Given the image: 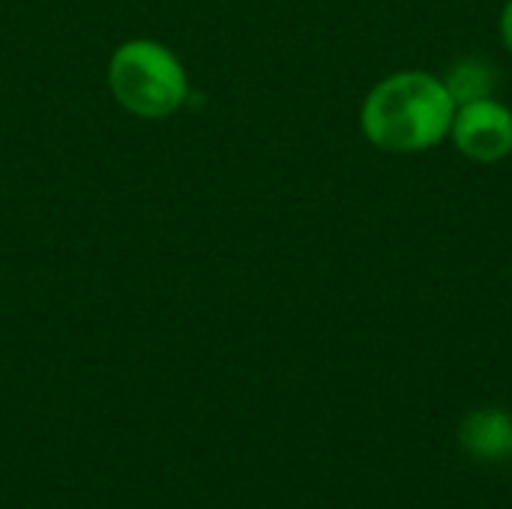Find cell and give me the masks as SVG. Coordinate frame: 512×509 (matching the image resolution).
I'll return each mask as SVG.
<instances>
[{
	"label": "cell",
	"mask_w": 512,
	"mask_h": 509,
	"mask_svg": "<svg viewBox=\"0 0 512 509\" xmlns=\"http://www.w3.org/2000/svg\"><path fill=\"white\" fill-rule=\"evenodd\" d=\"M450 135L468 159L498 162L512 153V111L492 96L459 105Z\"/></svg>",
	"instance_id": "3957f363"
},
{
	"label": "cell",
	"mask_w": 512,
	"mask_h": 509,
	"mask_svg": "<svg viewBox=\"0 0 512 509\" xmlns=\"http://www.w3.org/2000/svg\"><path fill=\"white\" fill-rule=\"evenodd\" d=\"M447 93L453 96L456 108L459 105H468V102H480V99H489L495 93V69L486 63V60H477V57H468V60H459L447 78Z\"/></svg>",
	"instance_id": "5b68a950"
},
{
	"label": "cell",
	"mask_w": 512,
	"mask_h": 509,
	"mask_svg": "<svg viewBox=\"0 0 512 509\" xmlns=\"http://www.w3.org/2000/svg\"><path fill=\"white\" fill-rule=\"evenodd\" d=\"M510 459H512V447H510Z\"/></svg>",
	"instance_id": "52a82bcc"
},
{
	"label": "cell",
	"mask_w": 512,
	"mask_h": 509,
	"mask_svg": "<svg viewBox=\"0 0 512 509\" xmlns=\"http://www.w3.org/2000/svg\"><path fill=\"white\" fill-rule=\"evenodd\" d=\"M453 114L456 102L444 78L408 69L372 87L360 111V126L378 150L420 153L450 135Z\"/></svg>",
	"instance_id": "6da1fadb"
},
{
	"label": "cell",
	"mask_w": 512,
	"mask_h": 509,
	"mask_svg": "<svg viewBox=\"0 0 512 509\" xmlns=\"http://www.w3.org/2000/svg\"><path fill=\"white\" fill-rule=\"evenodd\" d=\"M501 36H504V45L512 51V0H507V6L501 12Z\"/></svg>",
	"instance_id": "8992f818"
},
{
	"label": "cell",
	"mask_w": 512,
	"mask_h": 509,
	"mask_svg": "<svg viewBox=\"0 0 512 509\" xmlns=\"http://www.w3.org/2000/svg\"><path fill=\"white\" fill-rule=\"evenodd\" d=\"M459 447L480 462L507 459L512 447V414L504 408L471 411L459 426Z\"/></svg>",
	"instance_id": "277c9868"
},
{
	"label": "cell",
	"mask_w": 512,
	"mask_h": 509,
	"mask_svg": "<svg viewBox=\"0 0 512 509\" xmlns=\"http://www.w3.org/2000/svg\"><path fill=\"white\" fill-rule=\"evenodd\" d=\"M114 99L138 117H168L186 99V72L159 42H123L108 63Z\"/></svg>",
	"instance_id": "7a4b0ae2"
}]
</instances>
